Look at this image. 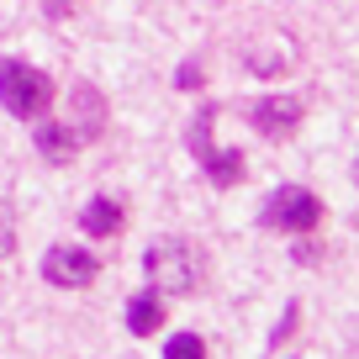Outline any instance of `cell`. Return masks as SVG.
I'll use <instances>...</instances> for the list:
<instances>
[{
  "label": "cell",
  "instance_id": "cell-15",
  "mask_svg": "<svg viewBox=\"0 0 359 359\" xmlns=\"http://www.w3.org/2000/svg\"><path fill=\"white\" fill-rule=\"evenodd\" d=\"M69 11H74V0H43V16H53V22H64Z\"/></svg>",
  "mask_w": 359,
  "mask_h": 359
},
{
  "label": "cell",
  "instance_id": "cell-5",
  "mask_svg": "<svg viewBox=\"0 0 359 359\" xmlns=\"http://www.w3.org/2000/svg\"><path fill=\"white\" fill-rule=\"evenodd\" d=\"M95 275H101V259L90 254V248L53 243V248L43 254V280L53 285V291H85Z\"/></svg>",
  "mask_w": 359,
  "mask_h": 359
},
{
  "label": "cell",
  "instance_id": "cell-14",
  "mask_svg": "<svg viewBox=\"0 0 359 359\" xmlns=\"http://www.w3.org/2000/svg\"><path fill=\"white\" fill-rule=\"evenodd\" d=\"M180 90H201V58H191V64L180 69V79H175Z\"/></svg>",
  "mask_w": 359,
  "mask_h": 359
},
{
  "label": "cell",
  "instance_id": "cell-6",
  "mask_svg": "<svg viewBox=\"0 0 359 359\" xmlns=\"http://www.w3.org/2000/svg\"><path fill=\"white\" fill-rule=\"evenodd\" d=\"M248 122H254L259 137L285 143V137L302 127V101H296V95H259V101L248 106Z\"/></svg>",
  "mask_w": 359,
  "mask_h": 359
},
{
  "label": "cell",
  "instance_id": "cell-1",
  "mask_svg": "<svg viewBox=\"0 0 359 359\" xmlns=\"http://www.w3.org/2000/svg\"><path fill=\"white\" fill-rule=\"evenodd\" d=\"M143 275L158 296H196L206 280V259L185 238H154L143 248Z\"/></svg>",
  "mask_w": 359,
  "mask_h": 359
},
{
  "label": "cell",
  "instance_id": "cell-3",
  "mask_svg": "<svg viewBox=\"0 0 359 359\" xmlns=\"http://www.w3.org/2000/svg\"><path fill=\"white\" fill-rule=\"evenodd\" d=\"M0 106L22 122H37L53 106V79L43 69L22 64V58H0Z\"/></svg>",
  "mask_w": 359,
  "mask_h": 359
},
{
  "label": "cell",
  "instance_id": "cell-12",
  "mask_svg": "<svg viewBox=\"0 0 359 359\" xmlns=\"http://www.w3.org/2000/svg\"><path fill=\"white\" fill-rule=\"evenodd\" d=\"M16 248V217H11V206L0 201V259Z\"/></svg>",
  "mask_w": 359,
  "mask_h": 359
},
{
  "label": "cell",
  "instance_id": "cell-4",
  "mask_svg": "<svg viewBox=\"0 0 359 359\" xmlns=\"http://www.w3.org/2000/svg\"><path fill=\"white\" fill-rule=\"evenodd\" d=\"M259 222H264L269 233H312V227L323 222V201H317L306 185H280V191L264 201Z\"/></svg>",
  "mask_w": 359,
  "mask_h": 359
},
{
  "label": "cell",
  "instance_id": "cell-7",
  "mask_svg": "<svg viewBox=\"0 0 359 359\" xmlns=\"http://www.w3.org/2000/svg\"><path fill=\"white\" fill-rule=\"evenodd\" d=\"M69 127H74L79 133V143H95V137L106 133V95L95 85H90V79H79L74 90H69Z\"/></svg>",
  "mask_w": 359,
  "mask_h": 359
},
{
  "label": "cell",
  "instance_id": "cell-9",
  "mask_svg": "<svg viewBox=\"0 0 359 359\" xmlns=\"http://www.w3.org/2000/svg\"><path fill=\"white\" fill-rule=\"evenodd\" d=\"M122 227H127V206L111 201V196H95L90 206H79V233L111 238V233H122Z\"/></svg>",
  "mask_w": 359,
  "mask_h": 359
},
{
  "label": "cell",
  "instance_id": "cell-13",
  "mask_svg": "<svg viewBox=\"0 0 359 359\" xmlns=\"http://www.w3.org/2000/svg\"><path fill=\"white\" fill-rule=\"evenodd\" d=\"M296 317H302V312H296V302H291V306H285V317H280V333L269 338V348H285V338L296 333Z\"/></svg>",
  "mask_w": 359,
  "mask_h": 359
},
{
  "label": "cell",
  "instance_id": "cell-8",
  "mask_svg": "<svg viewBox=\"0 0 359 359\" xmlns=\"http://www.w3.org/2000/svg\"><path fill=\"white\" fill-rule=\"evenodd\" d=\"M32 137H37V154H43L48 164H69V158L85 148L69 122H43V116H37V133H32Z\"/></svg>",
  "mask_w": 359,
  "mask_h": 359
},
{
  "label": "cell",
  "instance_id": "cell-2",
  "mask_svg": "<svg viewBox=\"0 0 359 359\" xmlns=\"http://www.w3.org/2000/svg\"><path fill=\"white\" fill-rule=\"evenodd\" d=\"M212 127H217V106H201V111L191 116V127H185V143H191L196 164L206 169V180H212L217 191H233V185H243V175H248V169H243V154L217 148Z\"/></svg>",
  "mask_w": 359,
  "mask_h": 359
},
{
  "label": "cell",
  "instance_id": "cell-11",
  "mask_svg": "<svg viewBox=\"0 0 359 359\" xmlns=\"http://www.w3.org/2000/svg\"><path fill=\"white\" fill-rule=\"evenodd\" d=\"M164 354H169V359H201V354H206V344H201L196 333H175V338L164 344Z\"/></svg>",
  "mask_w": 359,
  "mask_h": 359
},
{
  "label": "cell",
  "instance_id": "cell-10",
  "mask_svg": "<svg viewBox=\"0 0 359 359\" xmlns=\"http://www.w3.org/2000/svg\"><path fill=\"white\" fill-rule=\"evenodd\" d=\"M164 327V296L148 285V291H133L127 296V333H137V338H148V333H158Z\"/></svg>",
  "mask_w": 359,
  "mask_h": 359
}]
</instances>
